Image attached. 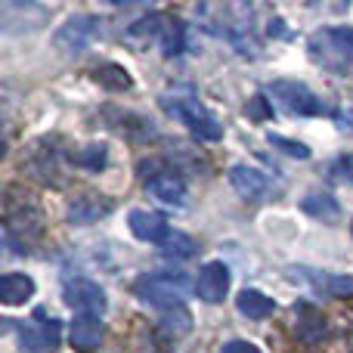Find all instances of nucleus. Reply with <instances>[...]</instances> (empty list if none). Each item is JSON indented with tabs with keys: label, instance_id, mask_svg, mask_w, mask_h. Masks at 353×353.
Segmentation results:
<instances>
[{
	"label": "nucleus",
	"instance_id": "obj_5",
	"mask_svg": "<svg viewBox=\"0 0 353 353\" xmlns=\"http://www.w3.org/2000/svg\"><path fill=\"white\" fill-rule=\"evenodd\" d=\"M134 294L146 304L159 307V310H176L183 307V276H165V273H152L143 276V279L134 282Z\"/></svg>",
	"mask_w": 353,
	"mask_h": 353
},
{
	"label": "nucleus",
	"instance_id": "obj_18",
	"mask_svg": "<svg viewBox=\"0 0 353 353\" xmlns=\"http://www.w3.org/2000/svg\"><path fill=\"white\" fill-rule=\"evenodd\" d=\"M97 81L103 87H109V90H130V74H128V68H121V65H103V68H97Z\"/></svg>",
	"mask_w": 353,
	"mask_h": 353
},
{
	"label": "nucleus",
	"instance_id": "obj_20",
	"mask_svg": "<svg viewBox=\"0 0 353 353\" xmlns=\"http://www.w3.org/2000/svg\"><path fill=\"white\" fill-rule=\"evenodd\" d=\"M161 50H165V56H176L183 50L180 22H165V28H161Z\"/></svg>",
	"mask_w": 353,
	"mask_h": 353
},
{
	"label": "nucleus",
	"instance_id": "obj_14",
	"mask_svg": "<svg viewBox=\"0 0 353 353\" xmlns=\"http://www.w3.org/2000/svg\"><path fill=\"white\" fill-rule=\"evenodd\" d=\"M34 294V279L25 273H6L3 279H0V301H3L6 307H19L25 304V301Z\"/></svg>",
	"mask_w": 353,
	"mask_h": 353
},
{
	"label": "nucleus",
	"instance_id": "obj_12",
	"mask_svg": "<svg viewBox=\"0 0 353 353\" xmlns=\"http://www.w3.org/2000/svg\"><path fill=\"white\" fill-rule=\"evenodd\" d=\"M301 276L316 288L319 294H332V298H344L353 294V279L350 276H338V273H319V270H307L301 267Z\"/></svg>",
	"mask_w": 353,
	"mask_h": 353
},
{
	"label": "nucleus",
	"instance_id": "obj_7",
	"mask_svg": "<svg viewBox=\"0 0 353 353\" xmlns=\"http://www.w3.org/2000/svg\"><path fill=\"white\" fill-rule=\"evenodd\" d=\"M230 267L223 261H208L205 267L199 270V279H195V294H199L205 304H220L230 292Z\"/></svg>",
	"mask_w": 353,
	"mask_h": 353
},
{
	"label": "nucleus",
	"instance_id": "obj_2",
	"mask_svg": "<svg viewBox=\"0 0 353 353\" xmlns=\"http://www.w3.org/2000/svg\"><path fill=\"white\" fill-rule=\"evenodd\" d=\"M310 56L325 68L353 65V28H323L310 37Z\"/></svg>",
	"mask_w": 353,
	"mask_h": 353
},
{
	"label": "nucleus",
	"instance_id": "obj_23",
	"mask_svg": "<svg viewBox=\"0 0 353 353\" xmlns=\"http://www.w3.org/2000/svg\"><path fill=\"white\" fill-rule=\"evenodd\" d=\"M84 161L90 168H99L105 161V146H87V155H84Z\"/></svg>",
	"mask_w": 353,
	"mask_h": 353
},
{
	"label": "nucleus",
	"instance_id": "obj_16",
	"mask_svg": "<svg viewBox=\"0 0 353 353\" xmlns=\"http://www.w3.org/2000/svg\"><path fill=\"white\" fill-rule=\"evenodd\" d=\"M149 192L159 201H165V205L180 208L183 201H186V186H183V180H176L174 174H161V176H155V180H149Z\"/></svg>",
	"mask_w": 353,
	"mask_h": 353
},
{
	"label": "nucleus",
	"instance_id": "obj_26",
	"mask_svg": "<svg viewBox=\"0 0 353 353\" xmlns=\"http://www.w3.org/2000/svg\"><path fill=\"white\" fill-rule=\"evenodd\" d=\"M350 232H353V223H350Z\"/></svg>",
	"mask_w": 353,
	"mask_h": 353
},
{
	"label": "nucleus",
	"instance_id": "obj_17",
	"mask_svg": "<svg viewBox=\"0 0 353 353\" xmlns=\"http://www.w3.org/2000/svg\"><path fill=\"white\" fill-rule=\"evenodd\" d=\"M301 208H304L307 214H313V217L319 220H335L338 214H341V208H338V201L332 199V195H316L310 192L304 201H301Z\"/></svg>",
	"mask_w": 353,
	"mask_h": 353
},
{
	"label": "nucleus",
	"instance_id": "obj_9",
	"mask_svg": "<svg viewBox=\"0 0 353 353\" xmlns=\"http://www.w3.org/2000/svg\"><path fill=\"white\" fill-rule=\"evenodd\" d=\"M128 223H130V232H134L140 242H155V245H161L168 239V223H165V217L161 214H155V211H130V217H128Z\"/></svg>",
	"mask_w": 353,
	"mask_h": 353
},
{
	"label": "nucleus",
	"instance_id": "obj_6",
	"mask_svg": "<svg viewBox=\"0 0 353 353\" xmlns=\"http://www.w3.org/2000/svg\"><path fill=\"white\" fill-rule=\"evenodd\" d=\"M97 31H99V22L93 16H72V19H65V25L56 28L53 43L59 53H81V50L90 47Z\"/></svg>",
	"mask_w": 353,
	"mask_h": 353
},
{
	"label": "nucleus",
	"instance_id": "obj_8",
	"mask_svg": "<svg viewBox=\"0 0 353 353\" xmlns=\"http://www.w3.org/2000/svg\"><path fill=\"white\" fill-rule=\"evenodd\" d=\"M65 304L87 316H99L105 310V292L90 279H74L65 285Z\"/></svg>",
	"mask_w": 353,
	"mask_h": 353
},
{
	"label": "nucleus",
	"instance_id": "obj_13",
	"mask_svg": "<svg viewBox=\"0 0 353 353\" xmlns=\"http://www.w3.org/2000/svg\"><path fill=\"white\" fill-rule=\"evenodd\" d=\"M99 341H103V323H99V316H87V313L74 316V323H72V347L97 350Z\"/></svg>",
	"mask_w": 353,
	"mask_h": 353
},
{
	"label": "nucleus",
	"instance_id": "obj_3",
	"mask_svg": "<svg viewBox=\"0 0 353 353\" xmlns=\"http://www.w3.org/2000/svg\"><path fill=\"white\" fill-rule=\"evenodd\" d=\"M3 217H6V236H12V232H22V236H37V232L43 230L41 205L34 201V195L22 192V189H6Z\"/></svg>",
	"mask_w": 353,
	"mask_h": 353
},
{
	"label": "nucleus",
	"instance_id": "obj_21",
	"mask_svg": "<svg viewBox=\"0 0 353 353\" xmlns=\"http://www.w3.org/2000/svg\"><path fill=\"white\" fill-rule=\"evenodd\" d=\"M270 143L273 146H279L285 155H292V159H310V149L304 146V143H294V140H285V137L279 134H270Z\"/></svg>",
	"mask_w": 353,
	"mask_h": 353
},
{
	"label": "nucleus",
	"instance_id": "obj_15",
	"mask_svg": "<svg viewBox=\"0 0 353 353\" xmlns=\"http://www.w3.org/2000/svg\"><path fill=\"white\" fill-rule=\"evenodd\" d=\"M236 307H239V313L248 319H267V316H273V310H276L273 298H267L263 292H254V288H245L236 298Z\"/></svg>",
	"mask_w": 353,
	"mask_h": 353
},
{
	"label": "nucleus",
	"instance_id": "obj_1",
	"mask_svg": "<svg viewBox=\"0 0 353 353\" xmlns=\"http://www.w3.org/2000/svg\"><path fill=\"white\" fill-rule=\"evenodd\" d=\"M161 105H165L168 115H174L176 121H183L195 137H201V140H220V137H223V124H220L195 97H174V99L165 97Z\"/></svg>",
	"mask_w": 353,
	"mask_h": 353
},
{
	"label": "nucleus",
	"instance_id": "obj_19",
	"mask_svg": "<svg viewBox=\"0 0 353 353\" xmlns=\"http://www.w3.org/2000/svg\"><path fill=\"white\" fill-rule=\"evenodd\" d=\"M161 254L168 257H192L195 254V242L186 236V232H168V239L161 242Z\"/></svg>",
	"mask_w": 353,
	"mask_h": 353
},
{
	"label": "nucleus",
	"instance_id": "obj_25",
	"mask_svg": "<svg viewBox=\"0 0 353 353\" xmlns=\"http://www.w3.org/2000/svg\"><path fill=\"white\" fill-rule=\"evenodd\" d=\"M263 103H267V99H263V97H254V105H251V115H263Z\"/></svg>",
	"mask_w": 353,
	"mask_h": 353
},
{
	"label": "nucleus",
	"instance_id": "obj_11",
	"mask_svg": "<svg viewBox=\"0 0 353 353\" xmlns=\"http://www.w3.org/2000/svg\"><path fill=\"white\" fill-rule=\"evenodd\" d=\"M230 183H232V189H236L242 199H251V201L263 199L267 189H270L267 176L257 171V168H248V165H232L230 168Z\"/></svg>",
	"mask_w": 353,
	"mask_h": 353
},
{
	"label": "nucleus",
	"instance_id": "obj_10",
	"mask_svg": "<svg viewBox=\"0 0 353 353\" xmlns=\"http://www.w3.org/2000/svg\"><path fill=\"white\" fill-rule=\"evenodd\" d=\"M112 199H105V195H97V192H84L78 195V199H72V205H68V217L74 220V223H97L99 217H105V214H112Z\"/></svg>",
	"mask_w": 353,
	"mask_h": 353
},
{
	"label": "nucleus",
	"instance_id": "obj_4",
	"mask_svg": "<svg viewBox=\"0 0 353 353\" xmlns=\"http://www.w3.org/2000/svg\"><path fill=\"white\" fill-rule=\"evenodd\" d=\"M267 93L279 109L288 112V115H304L307 118V115H323L325 112L323 99H319L307 84H301V81H273Z\"/></svg>",
	"mask_w": 353,
	"mask_h": 353
},
{
	"label": "nucleus",
	"instance_id": "obj_24",
	"mask_svg": "<svg viewBox=\"0 0 353 353\" xmlns=\"http://www.w3.org/2000/svg\"><path fill=\"white\" fill-rule=\"evenodd\" d=\"M341 176H344V180H353V155H350V159H341Z\"/></svg>",
	"mask_w": 353,
	"mask_h": 353
},
{
	"label": "nucleus",
	"instance_id": "obj_22",
	"mask_svg": "<svg viewBox=\"0 0 353 353\" xmlns=\"http://www.w3.org/2000/svg\"><path fill=\"white\" fill-rule=\"evenodd\" d=\"M220 353H261V350L251 341H226L223 347H220Z\"/></svg>",
	"mask_w": 353,
	"mask_h": 353
}]
</instances>
